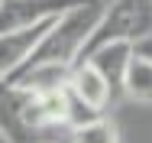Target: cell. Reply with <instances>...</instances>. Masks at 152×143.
<instances>
[{"label": "cell", "mask_w": 152, "mask_h": 143, "mask_svg": "<svg viewBox=\"0 0 152 143\" xmlns=\"http://www.w3.org/2000/svg\"><path fill=\"white\" fill-rule=\"evenodd\" d=\"M100 13H104V0H81L78 7L55 16L23 68H29V65H68L71 68L81 59Z\"/></svg>", "instance_id": "6da1fadb"}, {"label": "cell", "mask_w": 152, "mask_h": 143, "mask_svg": "<svg viewBox=\"0 0 152 143\" xmlns=\"http://www.w3.org/2000/svg\"><path fill=\"white\" fill-rule=\"evenodd\" d=\"M146 36H152V0H110V3H104V13L97 20L81 59L91 56L97 46H107V42L136 46Z\"/></svg>", "instance_id": "7a4b0ae2"}, {"label": "cell", "mask_w": 152, "mask_h": 143, "mask_svg": "<svg viewBox=\"0 0 152 143\" xmlns=\"http://www.w3.org/2000/svg\"><path fill=\"white\" fill-rule=\"evenodd\" d=\"M29 104L32 91L0 78V137L7 143H39V133L29 120Z\"/></svg>", "instance_id": "3957f363"}, {"label": "cell", "mask_w": 152, "mask_h": 143, "mask_svg": "<svg viewBox=\"0 0 152 143\" xmlns=\"http://www.w3.org/2000/svg\"><path fill=\"white\" fill-rule=\"evenodd\" d=\"M81 0H0V33H16L39 23H52Z\"/></svg>", "instance_id": "277c9868"}, {"label": "cell", "mask_w": 152, "mask_h": 143, "mask_svg": "<svg viewBox=\"0 0 152 143\" xmlns=\"http://www.w3.org/2000/svg\"><path fill=\"white\" fill-rule=\"evenodd\" d=\"M133 59V46L129 42H107V46H97L91 56H84L81 62H91L94 72L107 82L113 101L123 98V75H126V65Z\"/></svg>", "instance_id": "5b68a950"}, {"label": "cell", "mask_w": 152, "mask_h": 143, "mask_svg": "<svg viewBox=\"0 0 152 143\" xmlns=\"http://www.w3.org/2000/svg\"><path fill=\"white\" fill-rule=\"evenodd\" d=\"M49 23H39L29 29H16V33H0V78H10L13 72H20L32 56V49L39 46V39L45 36Z\"/></svg>", "instance_id": "8992f818"}, {"label": "cell", "mask_w": 152, "mask_h": 143, "mask_svg": "<svg viewBox=\"0 0 152 143\" xmlns=\"http://www.w3.org/2000/svg\"><path fill=\"white\" fill-rule=\"evenodd\" d=\"M68 91H71L81 104H88L91 111H97V114H104V111L113 104V94H110L107 82L94 72L91 62H75V65H71V75H68Z\"/></svg>", "instance_id": "52a82bcc"}, {"label": "cell", "mask_w": 152, "mask_h": 143, "mask_svg": "<svg viewBox=\"0 0 152 143\" xmlns=\"http://www.w3.org/2000/svg\"><path fill=\"white\" fill-rule=\"evenodd\" d=\"M123 98L139 101V104H152V59H142L133 52L126 75H123Z\"/></svg>", "instance_id": "ba28073f"}, {"label": "cell", "mask_w": 152, "mask_h": 143, "mask_svg": "<svg viewBox=\"0 0 152 143\" xmlns=\"http://www.w3.org/2000/svg\"><path fill=\"white\" fill-rule=\"evenodd\" d=\"M68 143H120V130L110 117H94L81 127H71V140Z\"/></svg>", "instance_id": "9c48e42d"}, {"label": "cell", "mask_w": 152, "mask_h": 143, "mask_svg": "<svg viewBox=\"0 0 152 143\" xmlns=\"http://www.w3.org/2000/svg\"><path fill=\"white\" fill-rule=\"evenodd\" d=\"M133 52H136V56H142V59H152V36L139 39V42L133 46Z\"/></svg>", "instance_id": "30bf717a"}]
</instances>
